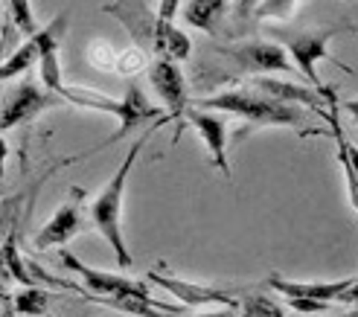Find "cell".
Listing matches in <instances>:
<instances>
[{
	"instance_id": "26",
	"label": "cell",
	"mask_w": 358,
	"mask_h": 317,
	"mask_svg": "<svg viewBox=\"0 0 358 317\" xmlns=\"http://www.w3.org/2000/svg\"><path fill=\"white\" fill-rule=\"evenodd\" d=\"M6 157H9V143L3 140V134H0V178H3V172H6Z\"/></svg>"
},
{
	"instance_id": "10",
	"label": "cell",
	"mask_w": 358,
	"mask_h": 317,
	"mask_svg": "<svg viewBox=\"0 0 358 317\" xmlns=\"http://www.w3.org/2000/svg\"><path fill=\"white\" fill-rule=\"evenodd\" d=\"M245 87H250L254 94L271 99L277 105H294V108H297V105H309V108L320 111V114L329 119V114L324 111V105H332V102L327 96H320L317 91H312V87H306V84L280 82V79H271V76H254V79H248Z\"/></svg>"
},
{
	"instance_id": "2",
	"label": "cell",
	"mask_w": 358,
	"mask_h": 317,
	"mask_svg": "<svg viewBox=\"0 0 358 317\" xmlns=\"http://www.w3.org/2000/svg\"><path fill=\"white\" fill-rule=\"evenodd\" d=\"M199 108L201 111L236 114V117L248 119L250 126H303V111H297L294 105H277L271 99L254 94L250 87L213 94V96L199 102Z\"/></svg>"
},
{
	"instance_id": "22",
	"label": "cell",
	"mask_w": 358,
	"mask_h": 317,
	"mask_svg": "<svg viewBox=\"0 0 358 317\" xmlns=\"http://www.w3.org/2000/svg\"><path fill=\"white\" fill-rule=\"evenodd\" d=\"M15 35H17V29L12 27V21L6 17V24H3V29H0V64L6 61V47L15 41Z\"/></svg>"
},
{
	"instance_id": "20",
	"label": "cell",
	"mask_w": 358,
	"mask_h": 317,
	"mask_svg": "<svg viewBox=\"0 0 358 317\" xmlns=\"http://www.w3.org/2000/svg\"><path fill=\"white\" fill-rule=\"evenodd\" d=\"M6 17L12 21V27L27 35V38L32 41L35 35H38V24H35V15H32V3H27V0H12V3H6Z\"/></svg>"
},
{
	"instance_id": "8",
	"label": "cell",
	"mask_w": 358,
	"mask_h": 317,
	"mask_svg": "<svg viewBox=\"0 0 358 317\" xmlns=\"http://www.w3.org/2000/svg\"><path fill=\"white\" fill-rule=\"evenodd\" d=\"M85 192L73 189L70 198L62 209H56L38 233H35V251H50V248H59V244H67L79 230H82V221H85Z\"/></svg>"
},
{
	"instance_id": "14",
	"label": "cell",
	"mask_w": 358,
	"mask_h": 317,
	"mask_svg": "<svg viewBox=\"0 0 358 317\" xmlns=\"http://www.w3.org/2000/svg\"><path fill=\"white\" fill-rule=\"evenodd\" d=\"M166 114L157 108V105H149V99L143 96V91L137 87V82H129V87H125V94H122V117H120V128L105 140V146L108 143H117V140L122 134H129L140 126H149V122H157V119H164Z\"/></svg>"
},
{
	"instance_id": "17",
	"label": "cell",
	"mask_w": 358,
	"mask_h": 317,
	"mask_svg": "<svg viewBox=\"0 0 358 317\" xmlns=\"http://www.w3.org/2000/svg\"><path fill=\"white\" fill-rule=\"evenodd\" d=\"M35 64H38V44H35V41H24L3 64H0V82L15 79V76H24L27 70H32Z\"/></svg>"
},
{
	"instance_id": "24",
	"label": "cell",
	"mask_w": 358,
	"mask_h": 317,
	"mask_svg": "<svg viewBox=\"0 0 358 317\" xmlns=\"http://www.w3.org/2000/svg\"><path fill=\"white\" fill-rule=\"evenodd\" d=\"M289 306L292 309H297V311H329V306L327 303H317V300H289Z\"/></svg>"
},
{
	"instance_id": "13",
	"label": "cell",
	"mask_w": 358,
	"mask_h": 317,
	"mask_svg": "<svg viewBox=\"0 0 358 317\" xmlns=\"http://www.w3.org/2000/svg\"><path fill=\"white\" fill-rule=\"evenodd\" d=\"M355 283V277H344L338 283H297V279H285L280 274L268 277V288L280 291L285 300H317V303H338L341 294L350 291V286Z\"/></svg>"
},
{
	"instance_id": "28",
	"label": "cell",
	"mask_w": 358,
	"mask_h": 317,
	"mask_svg": "<svg viewBox=\"0 0 358 317\" xmlns=\"http://www.w3.org/2000/svg\"><path fill=\"white\" fill-rule=\"evenodd\" d=\"M344 111L358 122V99H350V102H344Z\"/></svg>"
},
{
	"instance_id": "12",
	"label": "cell",
	"mask_w": 358,
	"mask_h": 317,
	"mask_svg": "<svg viewBox=\"0 0 358 317\" xmlns=\"http://www.w3.org/2000/svg\"><path fill=\"white\" fill-rule=\"evenodd\" d=\"M184 122H189V126L199 131V137L204 140L213 166H216L224 178H230L234 172H230V161H227V122L210 111H201V108H189Z\"/></svg>"
},
{
	"instance_id": "11",
	"label": "cell",
	"mask_w": 358,
	"mask_h": 317,
	"mask_svg": "<svg viewBox=\"0 0 358 317\" xmlns=\"http://www.w3.org/2000/svg\"><path fill=\"white\" fill-rule=\"evenodd\" d=\"M67 24V17L59 15V21H52L50 27H44L38 35H35V44H38V76L44 91L62 96V91L67 87L64 76H62V61H59V38H62V29Z\"/></svg>"
},
{
	"instance_id": "5",
	"label": "cell",
	"mask_w": 358,
	"mask_h": 317,
	"mask_svg": "<svg viewBox=\"0 0 358 317\" xmlns=\"http://www.w3.org/2000/svg\"><path fill=\"white\" fill-rule=\"evenodd\" d=\"M62 265L67 271H73L85 279V291L82 297H149V286L146 283H137V279H125L120 274H108V271H96L91 265H85V262L70 253V251H62Z\"/></svg>"
},
{
	"instance_id": "3",
	"label": "cell",
	"mask_w": 358,
	"mask_h": 317,
	"mask_svg": "<svg viewBox=\"0 0 358 317\" xmlns=\"http://www.w3.org/2000/svg\"><path fill=\"white\" fill-rule=\"evenodd\" d=\"M338 35V29H300V32H274L277 44L292 56V64L300 70V76L309 82L312 91L335 102L332 91L317 76V61L329 59V41Z\"/></svg>"
},
{
	"instance_id": "30",
	"label": "cell",
	"mask_w": 358,
	"mask_h": 317,
	"mask_svg": "<svg viewBox=\"0 0 358 317\" xmlns=\"http://www.w3.org/2000/svg\"><path fill=\"white\" fill-rule=\"evenodd\" d=\"M352 317H358V306H355V309H352Z\"/></svg>"
},
{
	"instance_id": "23",
	"label": "cell",
	"mask_w": 358,
	"mask_h": 317,
	"mask_svg": "<svg viewBox=\"0 0 358 317\" xmlns=\"http://www.w3.org/2000/svg\"><path fill=\"white\" fill-rule=\"evenodd\" d=\"M178 9H181V3H178V0H164V3H157V21L172 24V17L178 15Z\"/></svg>"
},
{
	"instance_id": "25",
	"label": "cell",
	"mask_w": 358,
	"mask_h": 317,
	"mask_svg": "<svg viewBox=\"0 0 358 317\" xmlns=\"http://www.w3.org/2000/svg\"><path fill=\"white\" fill-rule=\"evenodd\" d=\"M338 303H347V306H358V277H355V283L350 286V291L341 294V300Z\"/></svg>"
},
{
	"instance_id": "15",
	"label": "cell",
	"mask_w": 358,
	"mask_h": 317,
	"mask_svg": "<svg viewBox=\"0 0 358 317\" xmlns=\"http://www.w3.org/2000/svg\"><path fill=\"white\" fill-rule=\"evenodd\" d=\"M149 47H152V52H155L160 61H175V64L178 61H187L189 52H192L189 35L181 32L175 24H164V21H155Z\"/></svg>"
},
{
	"instance_id": "19",
	"label": "cell",
	"mask_w": 358,
	"mask_h": 317,
	"mask_svg": "<svg viewBox=\"0 0 358 317\" xmlns=\"http://www.w3.org/2000/svg\"><path fill=\"white\" fill-rule=\"evenodd\" d=\"M254 12H242L239 9V3H234V9H239L236 12V17L242 21V17H254V21H262V17H280V21H289V17L294 15V9H297V0H268V3H248Z\"/></svg>"
},
{
	"instance_id": "18",
	"label": "cell",
	"mask_w": 358,
	"mask_h": 317,
	"mask_svg": "<svg viewBox=\"0 0 358 317\" xmlns=\"http://www.w3.org/2000/svg\"><path fill=\"white\" fill-rule=\"evenodd\" d=\"M12 306L17 314H27V317H47L50 309V294L47 288H21L12 297Z\"/></svg>"
},
{
	"instance_id": "29",
	"label": "cell",
	"mask_w": 358,
	"mask_h": 317,
	"mask_svg": "<svg viewBox=\"0 0 358 317\" xmlns=\"http://www.w3.org/2000/svg\"><path fill=\"white\" fill-rule=\"evenodd\" d=\"M341 317H352V309H350V311H344V314H341Z\"/></svg>"
},
{
	"instance_id": "7",
	"label": "cell",
	"mask_w": 358,
	"mask_h": 317,
	"mask_svg": "<svg viewBox=\"0 0 358 317\" xmlns=\"http://www.w3.org/2000/svg\"><path fill=\"white\" fill-rule=\"evenodd\" d=\"M146 279L155 286H160L164 291H172V297H178L187 309L195 306H222V309H239V297H234L224 288H213V286H199V283H189V279L181 277H169V274H160L155 268L146 271Z\"/></svg>"
},
{
	"instance_id": "21",
	"label": "cell",
	"mask_w": 358,
	"mask_h": 317,
	"mask_svg": "<svg viewBox=\"0 0 358 317\" xmlns=\"http://www.w3.org/2000/svg\"><path fill=\"white\" fill-rule=\"evenodd\" d=\"M239 309H242L239 317H285V311L271 300V297L257 294V291H248L239 300Z\"/></svg>"
},
{
	"instance_id": "9",
	"label": "cell",
	"mask_w": 358,
	"mask_h": 317,
	"mask_svg": "<svg viewBox=\"0 0 358 317\" xmlns=\"http://www.w3.org/2000/svg\"><path fill=\"white\" fill-rule=\"evenodd\" d=\"M149 82L155 87V94L160 96V102L166 105V117L178 122V126H184L189 105H187V79L181 73V67L175 61L155 59V64L149 67Z\"/></svg>"
},
{
	"instance_id": "27",
	"label": "cell",
	"mask_w": 358,
	"mask_h": 317,
	"mask_svg": "<svg viewBox=\"0 0 358 317\" xmlns=\"http://www.w3.org/2000/svg\"><path fill=\"white\" fill-rule=\"evenodd\" d=\"M199 317H239V309H219L210 314H199Z\"/></svg>"
},
{
	"instance_id": "1",
	"label": "cell",
	"mask_w": 358,
	"mask_h": 317,
	"mask_svg": "<svg viewBox=\"0 0 358 317\" xmlns=\"http://www.w3.org/2000/svg\"><path fill=\"white\" fill-rule=\"evenodd\" d=\"M164 122H169V117L152 122V126L134 140V146L125 152L122 163H120L117 172L111 175V181L105 184V186L96 192V198L91 201V221H94V227H96V233L111 244L114 259H117V265H120V268H131V253H129V244H125V236H122V198H125V181H129V175H131V169H134V163H137V157H140L143 146L149 143V137H152L160 126H164Z\"/></svg>"
},
{
	"instance_id": "16",
	"label": "cell",
	"mask_w": 358,
	"mask_h": 317,
	"mask_svg": "<svg viewBox=\"0 0 358 317\" xmlns=\"http://www.w3.org/2000/svg\"><path fill=\"white\" fill-rule=\"evenodd\" d=\"M227 9L230 3H224V0H189V3H181L184 21L207 35H219V24Z\"/></svg>"
},
{
	"instance_id": "4",
	"label": "cell",
	"mask_w": 358,
	"mask_h": 317,
	"mask_svg": "<svg viewBox=\"0 0 358 317\" xmlns=\"http://www.w3.org/2000/svg\"><path fill=\"white\" fill-rule=\"evenodd\" d=\"M222 56L234 64L242 73L254 76H265V73H294V64L289 59L280 44L271 41H248V44H230V47H219Z\"/></svg>"
},
{
	"instance_id": "6",
	"label": "cell",
	"mask_w": 358,
	"mask_h": 317,
	"mask_svg": "<svg viewBox=\"0 0 358 317\" xmlns=\"http://www.w3.org/2000/svg\"><path fill=\"white\" fill-rule=\"evenodd\" d=\"M56 105H64L56 94H50L32 82H21L12 91V96L6 99L3 111H0V131H9V128L24 126V122L38 119L44 111L56 108Z\"/></svg>"
}]
</instances>
